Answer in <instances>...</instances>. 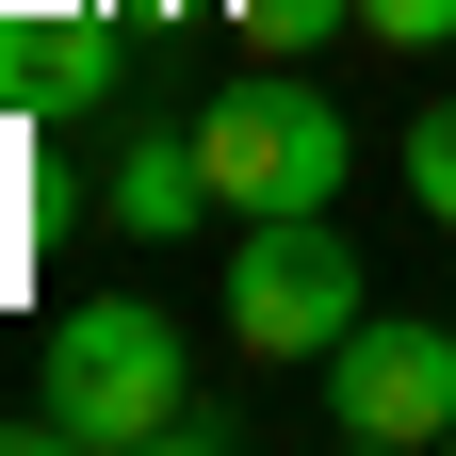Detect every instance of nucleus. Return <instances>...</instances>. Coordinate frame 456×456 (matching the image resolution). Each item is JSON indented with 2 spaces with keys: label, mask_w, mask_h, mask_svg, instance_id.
<instances>
[{
  "label": "nucleus",
  "mask_w": 456,
  "mask_h": 456,
  "mask_svg": "<svg viewBox=\"0 0 456 456\" xmlns=\"http://www.w3.org/2000/svg\"><path fill=\"white\" fill-rule=\"evenodd\" d=\"M33 440H66V456H163V440H212V408L180 391V326H163L147 294H82L66 326H49Z\"/></svg>",
  "instance_id": "nucleus-1"
},
{
  "label": "nucleus",
  "mask_w": 456,
  "mask_h": 456,
  "mask_svg": "<svg viewBox=\"0 0 456 456\" xmlns=\"http://www.w3.org/2000/svg\"><path fill=\"white\" fill-rule=\"evenodd\" d=\"M375 310V277L359 245H342V212H245L228 228V342L245 359H342V326Z\"/></svg>",
  "instance_id": "nucleus-2"
},
{
  "label": "nucleus",
  "mask_w": 456,
  "mask_h": 456,
  "mask_svg": "<svg viewBox=\"0 0 456 456\" xmlns=\"http://www.w3.org/2000/svg\"><path fill=\"white\" fill-rule=\"evenodd\" d=\"M196 163H212V212H342V180H359V131L294 82V49H277L261 82H228L196 114Z\"/></svg>",
  "instance_id": "nucleus-3"
},
{
  "label": "nucleus",
  "mask_w": 456,
  "mask_h": 456,
  "mask_svg": "<svg viewBox=\"0 0 456 456\" xmlns=\"http://www.w3.org/2000/svg\"><path fill=\"white\" fill-rule=\"evenodd\" d=\"M326 440H359V456H440V440H456V326L359 310L342 359H326Z\"/></svg>",
  "instance_id": "nucleus-4"
},
{
  "label": "nucleus",
  "mask_w": 456,
  "mask_h": 456,
  "mask_svg": "<svg viewBox=\"0 0 456 456\" xmlns=\"http://www.w3.org/2000/svg\"><path fill=\"white\" fill-rule=\"evenodd\" d=\"M0 98L17 114H98L114 98V33L82 0H0Z\"/></svg>",
  "instance_id": "nucleus-5"
},
{
  "label": "nucleus",
  "mask_w": 456,
  "mask_h": 456,
  "mask_svg": "<svg viewBox=\"0 0 456 456\" xmlns=\"http://www.w3.org/2000/svg\"><path fill=\"white\" fill-rule=\"evenodd\" d=\"M196 212H212L196 131H131V147H114V228H131V245H180Z\"/></svg>",
  "instance_id": "nucleus-6"
},
{
  "label": "nucleus",
  "mask_w": 456,
  "mask_h": 456,
  "mask_svg": "<svg viewBox=\"0 0 456 456\" xmlns=\"http://www.w3.org/2000/svg\"><path fill=\"white\" fill-rule=\"evenodd\" d=\"M228 17H245L261 49H294V66H310L326 33H359V0H228Z\"/></svg>",
  "instance_id": "nucleus-7"
},
{
  "label": "nucleus",
  "mask_w": 456,
  "mask_h": 456,
  "mask_svg": "<svg viewBox=\"0 0 456 456\" xmlns=\"http://www.w3.org/2000/svg\"><path fill=\"white\" fill-rule=\"evenodd\" d=\"M408 196L456 228V98H424V114H408Z\"/></svg>",
  "instance_id": "nucleus-8"
},
{
  "label": "nucleus",
  "mask_w": 456,
  "mask_h": 456,
  "mask_svg": "<svg viewBox=\"0 0 456 456\" xmlns=\"http://www.w3.org/2000/svg\"><path fill=\"white\" fill-rule=\"evenodd\" d=\"M375 49H456V0H359Z\"/></svg>",
  "instance_id": "nucleus-9"
},
{
  "label": "nucleus",
  "mask_w": 456,
  "mask_h": 456,
  "mask_svg": "<svg viewBox=\"0 0 456 456\" xmlns=\"http://www.w3.org/2000/svg\"><path fill=\"white\" fill-rule=\"evenodd\" d=\"M163 17H212V0H163Z\"/></svg>",
  "instance_id": "nucleus-10"
}]
</instances>
